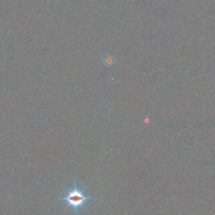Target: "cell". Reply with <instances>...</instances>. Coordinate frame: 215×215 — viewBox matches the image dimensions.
<instances>
[{
    "label": "cell",
    "mask_w": 215,
    "mask_h": 215,
    "mask_svg": "<svg viewBox=\"0 0 215 215\" xmlns=\"http://www.w3.org/2000/svg\"><path fill=\"white\" fill-rule=\"evenodd\" d=\"M60 199L66 203L67 208L71 207L73 208L75 214L77 215L78 210L83 207L89 199H92V198L89 196H87L83 188L79 187V185L75 182L73 187L66 193L64 196Z\"/></svg>",
    "instance_id": "6da1fadb"
},
{
    "label": "cell",
    "mask_w": 215,
    "mask_h": 215,
    "mask_svg": "<svg viewBox=\"0 0 215 215\" xmlns=\"http://www.w3.org/2000/svg\"><path fill=\"white\" fill-rule=\"evenodd\" d=\"M104 63H105L106 65H110V64H113L115 62V59L113 57L110 56L109 55H106V57L104 58Z\"/></svg>",
    "instance_id": "7a4b0ae2"
}]
</instances>
